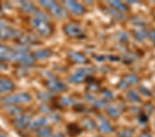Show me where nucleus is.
Here are the masks:
<instances>
[{"instance_id":"3","label":"nucleus","mask_w":155,"mask_h":137,"mask_svg":"<svg viewBox=\"0 0 155 137\" xmlns=\"http://www.w3.org/2000/svg\"><path fill=\"white\" fill-rule=\"evenodd\" d=\"M64 33L71 37L80 38L83 37L84 33L80 25L76 23H69L65 25L64 28Z\"/></svg>"},{"instance_id":"7","label":"nucleus","mask_w":155,"mask_h":137,"mask_svg":"<svg viewBox=\"0 0 155 137\" xmlns=\"http://www.w3.org/2000/svg\"><path fill=\"white\" fill-rule=\"evenodd\" d=\"M31 123V116L26 114L17 116L12 121V124L17 129L19 130H24V129L28 128L30 124Z\"/></svg>"},{"instance_id":"11","label":"nucleus","mask_w":155,"mask_h":137,"mask_svg":"<svg viewBox=\"0 0 155 137\" xmlns=\"http://www.w3.org/2000/svg\"><path fill=\"white\" fill-rule=\"evenodd\" d=\"M13 53V50L3 44H0V61L11 60Z\"/></svg>"},{"instance_id":"45","label":"nucleus","mask_w":155,"mask_h":137,"mask_svg":"<svg viewBox=\"0 0 155 137\" xmlns=\"http://www.w3.org/2000/svg\"><path fill=\"white\" fill-rule=\"evenodd\" d=\"M2 13V9H1V7H0V14Z\"/></svg>"},{"instance_id":"35","label":"nucleus","mask_w":155,"mask_h":137,"mask_svg":"<svg viewBox=\"0 0 155 137\" xmlns=\"http://www.w3.org/2000/svg\"><path fill=\"white\" fill-rule=\"evenodd\" d=\"M93 104H94V106L98 108H103L106 105V101H98V100H96V101L94 102V103Z\"/></svg>"},{"instance_id":"6","label":"nucleus","mask_w":155,"mask_h":137,"mask_svg":"<svg viewBox=\"0 0 155 137\" xmlns=\"http://www.w3.org/2000/svg\"><path fill=\"white\" fill-rule=\"evenodd\" d=\"M21 36L22 33L21 31H19V30L12 29L9 26L0 29V39H11L19 38Z\"/></svg>"},{"instance_id":"21","label":"nucleus","mask_w":155,"mask_h":137,"mask_svg":"<svg viewBox=\"0 0 155 137\" xmlns=\"http://www.w3.org/2000/svg\"><path fill=\"white\" fill-rule=\"evenodd\" d=\"M68 131L70 135H71L72 136L78 135V134L81 132V130H80V129L78 128V126L73 123L68 125Z\"/></svg>"},{"instance_id":"24","label":"nucleus","mask_w":155,"mask_h":137,"mask_svg":"<svg viewBox=\"0 0 155 137\" xmlns=\"http://www.w3.org/2000/svg\"><path fill=\"white\" fill-rule=\"evenodd\" d=\"M107 113L109 116H110L112 118H118L120 116V111L116 108L113 106H110L107 108Z\"/></svg>"},{"instance_id":"23","label":"nucleus","mask_w":155,"mask_h":137,"mask_svg":"<svg viewBox=\"0 0 155 137\" xmlns=\"http://www.w3.org/2000/svg\"><path fill=\"white\" fill-rule=\"evenodd\" d=\"M99 129L103 133H110L113 131L112 127L107 123V122H102L99 127Z\"/></svg>"},{"instance_id":"22","label":"nucleus","mask_w":155,"mask_h":137,"mask_svg":"<svg viewBox=\"0 0 155 137\" xmlns=\"http://www.w3.org/2000/svg\"><path fill=\"white\" fill-rule=\"evenodd\" d=\"M82 126L85 129H87V130H92V129L95 128L96 125L94 123V122L92 121L91 119L86 118L82 121Z\"/></svg>"},{"instance_id":"17","label":"nucleus","mask_w":155,"mask_h":137,"mask_svg":"<svg viewBox=\"0 0 155 137\" xmlns=\"http://www.w3.org/2000/svg\"><path fill=\"white\" fill-rule=\"evenodd\" d=\"M19 43L22 45L27 46L30 44H35L37 42V38L35 36H32L31 35H27V36H21L19 37Z\"/></svg>"},{"instance_id":"42","label":"nucleus","mask_w":155,"mask_h":137,"mask_svg":"<svg viewBox=\"0 0 155 137\" xmlns=\"http://www.w3.org/2000/svg\"><path fill=\"white\" fill-rule=\"evenodd\" d=\"M51 137H64V135L61 133H57L54 134V135H52Z\"/></svg>"},{"instance_id":"33","label":"nucleus","mask_w":155,"mask_h":137,"mask_svg":"<svg viewBox=\"0 0 155 137\" xmlns=\"http://www.w3.org/2000/svg\"><path fill=\"white\" fill-rule=\"evenodd\" d=\"M102 96H104V98L105 99H107V100H111L113 98V94L111 91H110L108 90H103L102 91Z\"/></svg>"},{"instance_id":"44","label":"nucleus","mask_w":155,"mask_h":137,"mask_svg":"<svg viewBox=\"0 0 155 137\" xmlns=\"http://www.w3.org/2000/svg\"><path fill=\"white\" fill-rule=\"evenodd\" d=\"M0 137H6L5 135H4V134H0Z\"/></svg>"},{"instance_id":"25","label":"nucleus","mask_w":155,"mask_h":137,"mask_svg":"<svg viewBox=\"0 0 155 137\" xmlns=\"http://www.w3.org/2000/svg\"><path fill=\"white\" fill-rule=\"evenodd\" d=\"M34 15L35 16V18L37 19H41L42 21H48L49 20V17L47 14L44 13V12L40 11H36L34 12Z\"/></svg>"},{"instance_id":"4","label":"nucleus","mask_w":155,"mask_h":137,"mask_svg":"<svg viewBox=\"0 0 155 137\" xmlns=\"http://www.w3.org/2000/svg\"><path fill=\"white\" fill-rule=\"evenodd\" d=\"M31 24L32 26L43 36H48L51 33V28L46 22L35 18L31 19Z\"/></svg>"},{"instance_id":"14","label":"nucleus","mask_w":155,"mask_h":137,"mask_svg":"<svg viewBox=\"0 0 155 137\" xmlns=\"http://www.w3.org/2000/svg\"><path fill=\"white\" fill-rule=\"evenodd\" d=\"M68 56L70 57L72 61L75 63L78 64H84L86 63L87 59L84 55L80 53L79 52H77L74 51H71L68 53Z\"/></svg>"},{"instance_id":"34","label":"nucleus","mask_w":155,"mask_h":137,"mask_svg":"<svg viewBox=\"0 0 155 137\" xmlns=\"http://www.w3.org/2000/svg\"><path fill=\"white\" fill-rule=\"evenodd\" d=\"M139 90L145 96H151L152 95L151 91H150L149 89H147V88H146V87H144L143 86H141V87H139Z\"/></svg>"},{"instance_id":"9","label":"nucleus","mask_w":155,"mask_h":137,"mask_svg":"<svg viewBox=\"0 0 155 137\" xmlns=\"http://www.w3.org/2000/svg\"><path fill=\"white\" fill-rule=\"evenodd\" d=\"M46 87L52 92L60 93L66 91L67 87L64 83H61L55 79L49 80L46 83Z\"/></svg>"},{"instance_id":"28","label":"nucleus","mask_w":155,"mask_h":137,"mask_svg":"<svg viewBox=\"0 0 155 137\" xmlns=\"http://www.w3.org/2000/svg\"><path fill=\"white\" fill-rule=\"evenodd\" d=\"M134 132L132 129H124L119 132V136L120 137H132L133 135Z\"/></svg>"},{"instance_id":"10","label":"nucleus","mask_w":155,"mask_h":137,"mask_svg":"<svg viewBox=\"0 0 155 137\" xmlns=\"http://www.w3.org/2000/svg\"><path fill=\"white\" fill-rule=\"evenodd\" d=\"M90 70L88 69H80L77 71L75 74L72 75L69 78V81L73 83H80L84 80L86 76L88 74Z\"/></svg>"},{"instance_id":"41","label":"nucleus","mask_w":155,"mask_h":137,"mask_svg":"<svg viewBox=\"0 0 155 137\" xmlns=\"http://www.w3.org/2000/svg\"><path fill=\"white\" fill-rule=\"evenodd\" d=\"M8 26V24L6 23V22L2 20V19H0V29L2 28H4V27Z\"/></svg>"},{"instance_id":"37","label":"nucleus","mask_w":155,"mask_h":137,"mask_svg":"<svg viewBox=\"0 0 155 137\" xmlns=\"http://www.w3.org/2000/svg\"><path fill=\"white\" fill-rule=\"evenodd\" d=\"M148 37L150 40L155 44V30H151L148 33Z\"/></svg>"},{"instance_id":"38","label":"nucleus","mask_w":155,"mask_h":137,"mask_svg":"<svg viewBox=\"0 0 155 137\" xmlns=\"http://www.w3.org/2000/svg\"><path fill=\"white\" fill-rule=\"evenodd\" d=\"M129 84L127 83L126 80H122L121 83L119 84V88L120 89H126L127 87H128Z\"/></svg>"},{"instance_id":"20","label":"nucleus","mask_w":155,"mask_h":137,"mask_svg":"<svg viewBox=\"0 0 155 137\" xmlns=\"http://www.w3.org/2000/svg\"><path fill=\"white\" fill-rule=\"evenodd\" d=\"M52 134V130L51 128L43 127L39 128L36 132V135L39 137H51Z\"/></svg>"},{"instance_id":"19","label":"nucleus","mask_w":155,"mask_h":137,"mask_svg":"<svg viewBox=\"0 0 155 137\" xmlns=\"http://www.w3.org/2000/svg\"><path fill=\"white\" fill-rule=\"evenodd\" d=\"M110 5L120 12H126L127 11V6L120 1H110L108 2Z\"/></svg>"},{"instance_id":"16","label":"nucleus","mask_w":155,"mask_h":137,"mask_svg":"<svg viewBox=\"0 0 155 137\" xmlns=\"http://www.w3.org/2000/svg\"><path fill=\"white\" fill-rule=\"evenodd\" d=\"M19 4L21 9L26 13H31L35 11V7L34 4L28 1H19Z\"/></svg>"},{"instance_id":"26","label":"nucleus","mask_w":155,"mask_h":137,"mask_svg":"<svg viewBox=\"0 0 155 137\" xmlns=\"http://www.w3.org/2000/svg\"><path fill=\"white\" fill-rule=\"evenodd\" d=\"M127 96L128 100L132 102H134V103H137V102H139L140 101L139 96L137 95V94L134 91H130L127 93Z\"/></svg>"},{"instance_id":"46","label":"nucleus","mask_w":155,"mask_h":137,"mask_svg":"<svg viewBox=\"0 0 155 137\" xmlns=\"http://www.w3.org/2000/svg\"><path fill=\"white\" fill-rule=\"evenodd\" d=\"M0 99H1V97H0Z\"/></svg>"},{"instance_id":"43","label":"nucleus","mask_w":155,"mask_h":137,"mask_svg":"<svg viewBox=\"0 0 155 137\" xmlns=\"http://www.w3.org/2000/svg\"><path fill=\"white\" fill-rule=\"evenodd\" d=\"M139 137H152V136L150 135L149 134H143L142 135H141Z\"/></svg>"},{"instance_id":"13","label":"nucleus","mask_w":155,"mask_h":137,"mask_svg":"<svg viewBox=\"0 0 155 137\" xmlns=\"http://www.w3.org/2000/svg\"><path fill=\"white\" fill-rule=\"evenodd\" d=\"M48 124V120L46 118H37L35 121H32L31 123L28 127L29 129L31 130H37L39 128L46 127V125Z\"/></svg>"},{"instance_id":"36","label":"nucleus","mask_w":155,"mask_h":137,"mask_svg":"<svg viewBox=\"0 0 155 137\" xmlns=\"http://www.w3.org/2000/svg\"><path fill=\"white\" fill-rule=\"evenodd\" d=\"M99 86L98 84L96 83H89V86H88V89L90 91H96L98 90Z\"/></svg>"},{"instance_id":"30","label":"nucleus","mask_w":155,"mask_h":137,"mask_svg":"<svg viewBox=\"0 0 155 137\" xmlns=\"http://www.w3.org/2000/svg\"><path fill=\"white\" fill-rule=\"evenodd\" d=\"M126 82L128 83H130L132 84H135L139 82V79L137 76H134V75H127L126 76Z\"/></svg>"},{"instance_id":"12","label":"nucleus","mask_w":155,"mask_h":137,"mask_svg":"<svg viewBox=\"0 0 155 137\" xmlns=\"http://www.w3.org/2000/svg\"><path fill=\"white\" fill-rule=\"evenodd\" d=\"M15 89V84L11 80L0 78V93H8Z\"/></svg>"},{"instance_id":"1","label":"nucleus","mask_w":155,"mask_h":137,"mask_svg":"<svg viewBox=\"0 0 155 137\" xmlns=\"http://www.w3.org/2000/svg\"><path fill=\"white\" fill-rule=\"evenodd\" d=\"M39 4H41L45 9H46L52 15L60 19H64L67 17L66 11L54 1L41 0Z\"/></svg>"},{"instance_id":"2","label":"nucleus","mask_w":155,"mask_h":137,"mask_svg":"<svg viewBox=\"0 0 155 137\" xmlns=\"http://www.w3.org/2000/svg\"><path fill=\"white\" fill-rule=\"evenodd\" d=\"M32 97L27 93H21L15 95L8 96L2 99V103L4 105H14L15 104L27 103L31 102Z\"/></svg>"},{"instance_id":"39","label":"nucleus","mask_w":155,"mask_h":137,"mask_svg":"<svg viewBox=\"0 0 155 137\" xmlns=\"http://www.w3.org/2000/svg\"><path fill=\"white\" fill-rule=\"evenodd\" d=\"M39 109L40 110H41L42 112H44V113H50V112H51V109H50L46 105H44V104L41 105Z\"/></svg>"},{"instance_id":"31","label":"nucleus","mask_w":155,"mask_h":137,"mask_svg":"<svg viewBox=\"0 0 155 137\" xmlns=\"http://www.w3.org/2000/svg\"><path fill=\"white\" fill-rule=\"evenodd\" d=\"M108 11L110 14H111L112 16L114 17V18H117V19H119V20H121V21L124 19V16L122 15L121 13H120L119 12L114 11V10H108Z\"/></svg>"},{"instance_id":"40","label":"nucleus","mask_w":155,"mask_h":137,"mask_svg":"<svg viewBox=\"0 0 155 137\" xmlns=\"http://www.w3.org/2000/svg\"><path fill=\"white\" fill-rule=\"evenodd\" d=\"M7 69H8V66L3 62H0V71H4L7 70Z\"/></svg>"},{"instance_id":"5","label":"nucleus","mask_w":155,"mask_h":137,"mask_svg":"<svg viewBox=\"0 0 155 137\" xmlns=\"http://www.w3.org/2000/svg\"><path fill=\"white\" fill-rule=\"evenodd\" d=\"M11 60L28 66L35 63L34 58L30 56L28 53H18V52L14 51Z\"/></svg>"},{"instance_id":"27","label":"nucleus","mask_w":155,"mask_h":137,"mask_svg":"<svg viewBox=\"0 0 155 137\" xmlns=\"http://www.w3.org/2000/svg\"><path fill=\"white\" fill-rule=\"evenodd\" d=\"M37 98L39 100H41V101H48V100L52 98V95L47 93V92H39L37 94Z\"/></svg>"},{"instance_id":"15","label":"nucleus","mask_w":155,"mask_h":137,"mask_svg":"<svg viewBox=\"0 0 155 137\" xmlns=\"http://www.w3.org/2000/svg\"><path fill=\"white\" fill-rule=\"evenodd\" d=\"M52 52L50 49H40L35 51L32 54L34 59L37 60H46L52 56Z\"/></svg>"},{"instance_id":"29","label":"nucleus","mask_w":155,"mask_h":137,"mask_svg":"<svg viewBox=\"0 0 155 137\" xmlns=\"http://www.w3.org/2000/svg\"><path fill=\"white\" fill-rule=\"evenodd\" d=\"M134 36L137 40H142L147 36V33L143 30H140L134 32Z\"/></svg>"},{"instance_id":"18","label":"nucleus","mask_w":155,"mask_h":137,"mask_svg":"<svg viewBox=\"0 0 155 137\" xmlns=\"http://www.w3.org/2000/svg\"><path fill=\"white\" fill-rule=\"evenodd\" d=\"M5 110L7 113L9 114L10 115L12 116H19L21 114L22 109L19 107L15 105H6Z\"/></svg>"},{"instance_id":"32","label":"nucleus","mask_w":155,"mask_h":137,"mask_svg":"<svg viewBox=\"0 0 155 137\" xmlns=\"http://www.w3.org/2000/svg\"><path fill=\"white\" fill-rule=\"evenodd\" d=\"M61 103L63 105L65 106H71L73 104V101L68 97H64L61 100Z\"/></svg>"},{"instance_id":"8","label":"nucleus","mask_w":155,"mask_h":137,"mask_svg":"<svg viewBox=\"0 0 155 137\" xmlns=\"http://www.w3.org/2000/svg\"><path fill=\"white\" fill-rule=\"evenodd\" d=\"M63 3L68 11L76 15H81L86 11L84 7L75 1H64Z\"/></svg>"}]
</instances>
